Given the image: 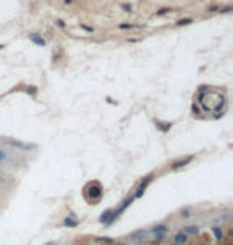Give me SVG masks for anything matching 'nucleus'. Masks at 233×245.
I'll return each instance as SVG.
<instances>
[{
	"mask_svg": "<svg viewBox=\"0 0 233 245\" xmlns=\"http://www.w3.org/2000/svg\"><path fill=\"white\" fill-rule=\"evenodd\" d=\"M196 103L198 108L206 114H211L214 119H219L224 116L227 111V95L225 90L212 88V87L201 85L196 95Z\"/></svg>",
	"mask_w": 233,
	"mask_h": 245,
	"instance_id": "f257e3e1",
	"label": "nucleus"
},
{
	"mask_svg": "<svg viewBox=\"0 0 233 245\" xmlns=\"http://www.w3.org/2000/svg\"><path fill=\"white\" fill-rule=\"evenodd\" d=\"M104 196V188L99 181H89L88 184L83 188V197L89 205H96L102 200Z\"/></svg>",
	"mask_w": 233,
	"mask_h": 245,
	"instance_id": "f03ea898",
	"label": "nucleus"
},
{
	"mask_svg": "<svg viewBox=\"0 0 233 245\" xmlns=\"http://www.w3.org/2000/svg\"><path fill=\"white\" fill-rule=\"evenodd\" d=\"M153 178H155V173H149L147 176H144V178H142V180H141V183L137 184L136 191L133 192L134 199H141V197H144L145 191H147V188L150 186V183L153 181Z\"/></svg>",
	"mask_w": 233,
	"mask_h": 245,
	"instance_id": "7ed1b4c3",
	"label": "nucleus"
},
{
	"mask_svg": "<svg viewBox=\"0 0 233 245\" xmlns=\"http://www.w3.org/2000/svg\"><path fill=\"white\" fill-rule=\"evenodd\" d=\"M193 159H195V156H192V154H188V156H184V157H180V159H177L174 160L171 164V170H180V168H184V167H187L188 164H192Z\"/></svg>",
	"mask_w": 233,
	"mask_h": 245,
	"instance_id": "20e7f679",
	"label": "nucleus"
},
{
	"mask_svg": "<svg viewBox=\"0 0 233 245\" xmlns=\"http://www.w3.org/2000/svg\"><path fill=\"white\" fill-rule=\"evenodd\" d=\"M147 232L149 231H145V229H137V231H134L128 236V239H129V242H141V240H144Z\"/></svg>",
	"mask_w": 233,
	"mask_h": 245,
	"instance_id": "39448f33",
	"label": "nucleus"
},
{
	"mask_svg": "<svg viewBox=\"0 0 233 245\" xmlns=\"http://www.w3.org/2000/svg\"><path fill=\"white\" fill-rule=\"evenodd\" d=\"M169 229L171 228H169L168 224H157V226H153L149 232H152V234H155V236H166L169 232Z\"/></svg>",
	"mask_w": 233,
	"mask_h": 245,
	"instance_id": "423d86ee",
	"label": "nucleus"
},
{
	"mask_svg": "<svg viewBox=\"0 0 233 245\" xmlns=\"http://www.w3.org/2000/svg\"><path fill=\"white\" fill-rule=\"evenodd\" d=\"M112 213H113V208H107V210H104L101 213V216H99V223L104 224V226L107 228L109 221H110V218H112Z\"/></svg>",
	"mask_w": 233,
	"mask_h": 245,
	"instance_id": "0eeeda50",
	"label": "nucleus"
},
{
	"mask_svg": "<svg viewBox=\"0 0 233 245\" xmlns=\"http://www.w3.org/2000/svg\"><path fill=\"white\" fill-rule=\"evenodd\" d=\"M62 226L64 228H70V229H74V228H77L78 226V220L74 216V213L72 215H69V216H66L64 221H62Z\"/></svg>",
	"mask_w": 233,
	"mask_h": 245,
	"instance_id": "6e6552de",
	"label": "nucleus"
},
{
	"mask_svg": "<svg viewBox=\"0 0 233 245\" xmlns=\"http://www.w3.org/2000/svg\"><path fill=\"white\" fill-rule=\"evenodd\" d=\"M8 144L13 146V148L21 149V151H26V149H35L34 144H26V143H21V141H16V140H8Z\"/></svg>",
	"mask_w": 233,
	"mask_h": 245,
	"instance_id": "1a4fd4ad",
	"label": "nucleus"
},
{
	"mask_svg": "<svg viewBox=\"0 0 233 245\" xmlns=\"http://www.w3.org/2000/svg\"><path fill=\"white\" fill-rule=\"evenodd\" d=\"M155 127L160 130L161 133H168L169 130H171L172 124L171 122H163V120H155Z\"/></svg>",
	"mask_w": 233,
	"mask_h": 245,
	"instance_id": "9d476101",
	"label": "nucleus"
},
{
	"mask_svg": "<svg viewBox=\"0 0 233 245\" xmlns=\"http://www.w3.org/2000/svg\"><path fill=\"white\" fill-rule=\"evenodd\" d=\"M212 234H214L216 240L217 242H224V229L222 226H219V224H216V226H212Z\"/></svg>",
	"mask_w": 233,
	"mask_h": 245,
	"instance_id": "9b49d317",
	"label": "nucleus"
},
{
	"mask_svg": "<svg viewBox=\"0 0 233 245\" xmlns=\"http://www.w3.org/2000/svg\"><path fill=\"white\" fill-rule=\"evenodd\" d=\"M174 244H177V245H184V244H187V240H188V236L185 234L184 231H179L177 234L174 236Z\"/></svg>",
	"mask_w": 233,
	"mask_h": 245,
	"instance_id": "f8f14e48",
	"label": "nucleus"
},
{
	"mask_svg": "<svg viewBox=\"0 0 233 245\" xmlns=\"http://www.w3.org/2000/svg\"><path fill=\"white\" fill-rule=\"evenodd\" d=\"M184 232L187 236H198L200 234V226H196V224H188V226L184 228Z\"/></svg>",
	"mask_w": 233,
	"mask_h": 245,
	"instance_id": "ddd939ff",
	"label": "nucleus"
},
{
	"mask_svg": "<svg viewBox=\"0 0 233 245\" xmlns=\"http://www.w3.org/2000/svg\"><path fill=\"white\" fill-rule=\"evenodd\" d=\"M29 39H30V42L32 43H35L37 47H45L46 45V42H45V39L43 37H40L38 34H30L29 35Z\"/></svg>",
	"mask_w": 233,
	"mask_h": 245,
	"instance_id": "4468645a",
	"label": "nucleus"
},
{
	"mask_svg": "<svg viewBox=\"0 0 233 245\" xmlns=\"http://www.w3.org/2000/svg\"><path fill=\"white\" fill-rule=\"evenodd\" d=\"M192 23H193L192 18H184V19H179L176 24H177V26H188V24H192Z\"/></svg>",
	"mask_w": 233,
	"mask_h": 245,
	"instance_id": "2eb2a0df",
	"label": "nucleus"
},
{
	"mask_svg": "<svg viewBox=\"0 0 233 245\" xmlns=\"http://www.w3.org/2000/svg\"><path fill=\"white\" fill-rule=\"evenodd\" d=\"M96 242H101V244H112L113 239H110V237H96Z\"/></svg>",
	"mask_w": 233,
	"mask_h": 245,
	"instance_id": "dca6fc26",
	"label": "nucleus"
},
{
	"mask_svg": "<svg viewBox=\"0 0 233 245\" xmlns=\"http://www.w3.org/2000/svg\"><path fill=\"white\" fill-rule=\"evenodd\" d=\"M6 160H8V154H6V151L0 149V164H2V162H6Z\"/></svg>",
	"mask_w": 233,
	"mask_h": 245,
	"instance_id": "f3484780",
	"label": "nucleus"
},
{
	"mask_svg": "<svg viewBox=\"0 0 233 245\" xmlns=\"http://www.w3.org/2000/svg\"><path fill=\"white\" fill-rule=\"evenodd\" d=\"M27 93H29L30 96H35V95H37V88H35V87H32V85H30L29 88H27Z\"/></svg>",
	"mask_w": 233,
	"mask_h": 245,
	"instance_id": "a211bd4d",
	"label": "nucleus"
},
{
	"mask_svg": "<svg viewBox=\"0 0 233 245\" xmlns=\"http://www.w3.org/2000/svg\"><path fill=\"white\" fill-rule=\"evenodd\" d=\"M169 11H171V8H161V10H158V11H157V15H158V16H163V15L169 13Z\"/></svg>",
	"mask_w": 233,
	"mask_h": 245,
	"instance_id": "6ab92c4d",
	"label": "nucleus"
},
{
	"mask_svg": "<svg viewBox=\"0 0 233 245\" xmlns=\"http://www.w3.org/2000/svg\"><path fill=\"white\" fill-rule=\"evenodd\" d=\"M134 27H137V26H134V24H120L118 29H134Z\"/></svg>",
	"mask_w": 233,
	"mask_h": 245,
	"instance_id": "aec40b11",
	"label": "nucleus"
},
{
	"mask_svg": "<svg viewBox=\"0 0 233 245\" xmlns=\"http://www.w3.org/2000/svg\"><path fill=\"white\" fill-rule=\"evenodd\" d=\"M180 216H184V218H188V216H192V215H190V210H188V208L182 210V212H180Z\"/></svg>",
	"mask_w": 233,
	"mask_h": 245,
	"instance_id": "412c9836",
	"label": "nucleus"
},
{
	"mask_svg": "<svg viewBox=\"0 0 233 245\" xmlns=\"http://www.w3.org/2000/svg\"><path fill=\"white\" fill-rule=\"evenodd\" d=\"M192 112H193V114H200V112H201V111H200V108H198V106L195 104V103H193V104H192Z\"/></svg>",
	"mask_w": 233,
	"mask_h": 245,
	"instance_id": "4be33fe9",
	"label": "nucleus"
},
{
	"mask_svg": "<svg viewBox=\"0 0 233 245\" xmlns=\"http://www.w3.org/2000/svg\"><path fill=\"white\" fill-rule=\"evenodd\" d=\"M121 8H123L125 11H128V13H129V11H133V7L128 5V3H123V5H121Z\"/></svg>",
	"mask_w": 233,
	"mask_h": 245,
	"instance_id": "5701e85b",
	"label": "nucleus"
},
{
	"mask_svg": "<svg viewBox=\"0 0 233 245\" xmlns=\"http://www.w3.org/2000/svg\"><path fill=\"white\" fill-rule=\"evenodd\" d=\"M220 11H222V13H230V11H232V7H225V8H222Z\"/></svg>",
	"mask_w": 233,
	"mask_h": 245,
	"instance_id": "b1692460",
	"label": "nucleus"
},
{
	"mask_svg": "<svg viewBox=\"0 0 233 245\" xmlns=\"http://www.w3.org/2000/svg\"><path fill=\"white\" fill-rule=\"evenodd\" d=\"M56 23H58V26H59V27H64V26H66V24H64V21H62V19H58Z\"/></svg>",
	"mask_w": 233,
	"mask_h": 245,
	"instance_id": "393cba45",
	"label": "nucleus"
},
{
	"mask_svg": "<svg viewBox=\"0 0 233 245\" xmlns=\"http://www.w3.org/2000/svg\"><path fill=\"white\" fill-rule=\"evenodd\" d=\"M82 27H83L85 31H88V32H93V27H88V26H83V24H82Z\"/></svg>",
	"mask_w": 233,
	"mask_h": 245,
	"instance_id": "a878e982",
	"label": "nucleus"
},
{
	"mask_svg": "<svg viewBox=\"0 0 233 245\" xmlns=\"http://www.w3.org/2000/svg\"><path fill=\"white\" fill-rule=\"evenodd\" d=\"M64 3H72V0H64Z\"/></svg>",
	"mask_w": 233,
	"mask_h": 245,
	"instance_id": "bb28decb",
	"label": "nucleus"
},
{
	"mask_svg": "<svg viewBox=\"0 0 233 245\" xmlns=\"http://www.w3.org/2000/svg\"><path fill=\"white\" fill-rule=\"evenodd\" d=\"M3 48H5V45H0V50H3Z\"/></svg>",
	"mask_w": 233,
	"mask_h": 245,
	"instance_id": "cd10ccee",
	"label": "nucleus"
}]
</instances>
